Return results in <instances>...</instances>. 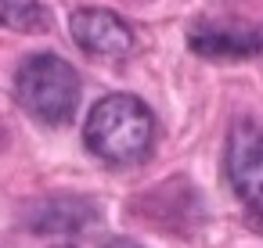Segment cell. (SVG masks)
Instances as JSON below:
<instances>
[{
	"label": "cell",
	"mask_w": 263,
	"mask_h": 248,
	"mask_svg": "<svg viewBox=\"0 0 263 248\" xmlns=\"http://www.w3.org/2000/svg\"><path fill=\"white\" fill-rule=\"evenodd\" d=\"M72 40L80 44V51L94 54V58H123L134 51V29L105 8H80L69 18Z\"/></svg>",
	"instance_id": "obj_5"
},
{
	"label": "cell",
	"mask_w": 263,
	"mask_h": 248,
	"mask_svg": "<svg viewBox=\"0 0 263 248\" xmlns=\"http://www.w3.org/2000/svg\"><path fill=\"white\" fill-rule=\"evenodd\" d=\"M187 47L209 61H241L263 54V29L241 18H205L187 29Z\"/></svg>",
	"instance_id": "obj_3"
},
{
	"label": "cell",
	"mask_w": 263,
	"mask_h": 248,
	"mask_svg": "<svg viewBox=\"0 0 263 248\" xmlns=\"http://www.w3.org/2000/svg\"><path fill=\"white\" fill-rule=\"evenodd\" d=\"M98 223V205L90 198L76 194H58V198H40L26 209V226L33 234L54 237V234H80Z\"/></svg>",
	"instance_id": "obj_6"
},
{
	"label": "cell",
	"mask_w": 263,
	"mask_h": 248,
	"mask_svg": "<svg viewBox=\"0 0 263 248\" xmlns=\"http://www.w3.org/2000/svg\"><path fill=\"white\" fill-rule=\"evenodd\" d=\"M227 180L249 209H263V126L238 119L227 137Z\"/></svg>",
	"instance_id": "obj_4"
},
{
	"label": "cell",
	"mask_w": 263,
	"mask_h": 248,
	"mask_svg": "<svg viewBox=\"0 0 263 248\" xmlns=\"http://www.w3.org/2000/svg\"><path fill=\"white\" fill-rule=\"evenodd\" d=\"M105 248H144V244H137V241H130V237H112Z\"/></svg>",
	"instance_id": "obj_8"
},
{
	"label": "cell",
	"mask_w": 263,
	"mask_h": 248,
	"mask_svg": "<svg viewBox=\"0 0 263 248\" xmlns=\"http://www.w3.org/2000/svg\"><path fill=\"white\" fill-rule=\"evenodd\" d=\"M155 137V119L148 112V105L134 94H108L101 97L90 115H87V130L83 140L87 148L108 162V166H134L148 155Z\"/></svg>",
	"instance_id": "obj_1"
},
{
	"label": "cell",
	"mask_w": 263,
	"mask_h": 248,
	"mask_svg": "<svg viewBox=\"0 0 263 248\" xmlns=\"http://www.w3.org/2000/svg\"><path fill=\"white\" fill-rule=\"evenodd\" d=\"M0 22L18 33H33V29H44L47 15L40 0H0Z\"/></svg>",
	"instance_id": "obj_7"
},
{
	"label": "cell",
	"mask_w": 263,
	"mask_h": 248,
	"mask_svg": "<svg viewBox=\"0 0 263 248\" xmlns=\"http://www.w3.org/2000/svg\"><path fill=\"white\" fill-rule=\"evenodd\" d=\"M252 226H259V230H263V209H252Z\"/></svg>",
	"instance_id": "obj_9"
},
{
	"label": "cell",
	"mask_w": 263,
	"mask_h": 248,
	"mask_svg": "<svg viewBox=\"0 0 263 248\" xmlns=\"http://www.w3.org/2000/svg\"><path fill=\"white\" fill-rule=\"evenodd\" d=\"M15 97L36 122L65 126L80 108V76L58 54H33L15 72Z\"/></svg>",
	"instance_id": "obj_2"
}]
</instances>
